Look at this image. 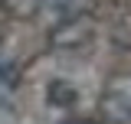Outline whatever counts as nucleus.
Here are the masks:
<instances>
[{"label": "nucleus", "instance_id": "6", "mask_svg": "<svg viewBox=\"0 0 131 124\" xmlns=\"http://www.w3.org/2000/svg\"><path fill=\"white\" fill-rule=\"evenodd\" d=\"M0 7H3V0H0Z\"/></svg>", "mask_w": 131, "mask_h": 124}, {"label": "nucleus", "instance_id": "1", "mask_svg": "<svg viewBox=\"0 0 131 124\" xmlns=\"http://www.w3.org/2000/svg\"><path fill=\"white\" fill-rule=\"evenodd\" d=\"M102 111H105V118H112V121H121V124L131 121V78L115 82L112 88L105 92Z\"/></svg>", "mask_w": 131, "mask_h": 124}, {"label": "nucleus", "instance_id": "4", "mask_svg": "<svg viewBox=\"0 0 131 124\" xmlns=\"http://www.w3.org/2000/svg\"><path fill=\"white\" fill-rule=\"evenodd\" d=\"M43 7L52 10V13H69V10L75 7V0H43Z\"/></svg>", "mask_w": 131, "mask_h": 124}, {"label": "nucleus", "instance_id": "5", "mask_svg": "<svg viewBox=\"0 0 131 124\" xmlns=\"http://www.w3.org/2000/svg\"><path fill=\"white\" fill-rule=\"evenodd\" d=\"M72 124H95V121H72Z\"/></svg>", "mask_w": 131, "mask_h": 124}, {"label": "nucleus", "instance_id": "2", "mask_svg": "<svg viewBox=\"0 0 131 124\" xmlns=\"http://www.w3.org/2000/svg\"><path fill=\"white\" fill-rule=\"evenodd\" d=\"M89 36H92V26L89 23H82V20H72V23H62V26H56L52 36H49V43L56 49H66V52H72V49H79L89 43Z\"/></svg>", "mask_w": 131, "mask_h": 124}, {"label": "nucleus", "instance_id": "3", "mask_svg": "<svg viewBox=\"0 0 131 124\" xmlns=\"http://www.w3.org/2000/svg\"><path fill=\"white\" fill-rule=\"evenodd\" d=\"M49 105L72 108V105H75V88L66 85V82H52V85H49Z\"/></svg>", "mask_w": 131, "mask_h": 124}]
</instances>
